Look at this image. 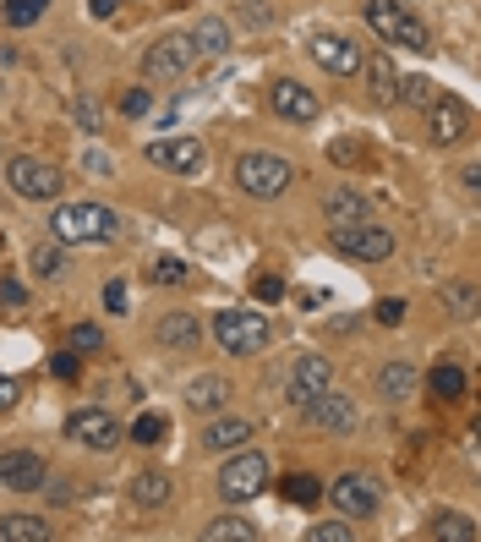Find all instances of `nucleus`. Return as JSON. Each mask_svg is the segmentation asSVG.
<instances>
[{
    "mask_svg": "<svg viewBox=\"0 0 481 542\" xmlns=\"http://www.w3.org/2000/svg\"><path fill=\"white\" fill-rule=\"evenodd\" d=\"M367 22H372V33H378V39H389V44H405V50H416V55L432 50L427 22L410 17L400 0H372V6H367Z\"/></svg>",
    "mask_w": 481,
    "mask_h": 542,
    "instance_id": "1",
    "label": "nucleus"
},
{
    "mask_svg": "<svg viewBox=\"0 0 481 542\" xmlns=\"http://www.w3.org/2000/svg\"><path fill=\"white\" fill-rule=\"evenodd\" d=\"M290 159L285 154H241L236 159V187L246 198H279V192L290 187Z\"/></svg>",
    "mask_w": 481,
    "mask_h": 542,
    "instance_id": "2",
    "label": "nucleus"
},
{
    "mask_svg": "<svg viewBox=\"0 0 481 542\" xmlns=\"http://www.w3.org/2000/svg\"><path fill=\"white\" fill-rule=\"evenodd\" d=\"M55 236L61 241H104L115 236V214L104 209V203H66V209H55Z\"/></svg>",
    "mask_w": 481,
    "mask_h": 542,
    "instance_id": "3",
    "label": "nucleus"
},
{
    "mask_svg": "<svg viewBox=\"0 0 481 542\" xmlns=\"http://www.w3.org/2000/svg\"><path fill=\"white\" fill-rule=\"evenodd\" d=\"M214 340L225 345L230 356H257V351L268 345V318L230 307V313H219V318H214Z\"/></svg>",
    "mask_w": 481,
    "mask_h": 542,
    "instance_id": "4",
    "label": "nucleus"
},
{
    "mask_svg": "<svg viewBox=\"0 0 481 542\" xmlns=\"http://www.w3.org/2000/svg\"><path fill=\"white\" fill-rule=\"evenodd\" d=\"M334 252H345L356 263H383V258H394V236L356 219V225H334Z\"/></svg>",
    "mask_w": 481,
    "mask_h": 542,
    "instance_id": "5",
    "label": "nucleus"
},
{
    "mask_svg": "<svg viewBox=\"0 0 481 542\" xmlns=\"http://www.w3.org/2000/svg\"><path fill=\"white\" fill-rule=\"evenodd\" d=\"M268 488V455H236L225 460V477H219V493L225 504H246Z\"/></svg>",
    "mask_w": 481,
    "mask_h": 542,
    "instance_id": "6",
    "label": "nucleus"
},
{
    "mask_svg": "<svg viewBox=\"0 0 481 542\" xmlns=\"http://www.w3.org/2000/svg\"><path fill=\"white\" fill-rule=\"evenodd\" d=\"M192 61H197V44H192V33H170V39H159L154 50L143 55V72L154 77V83H170V77H181Z\"/></svg>",
    "mask_w": 481,
    "mask_h": 542,
    "instance_id": "7",
    "label": "nucleus"
},
{
    "mask_svg": "<svg viewBox=\"0 0 481 542\" xmlns=\"http://www.w3.org/2000/svg\"><path fill=\"white\" fill-rule=\"evenodd\" d=\"M328 499H334V510L345 515V521H372V515H378V482L350 471V477H339L334 488H328Z\"/></svg>",
    "mask_w": 481,
    "mask_h": 542,
    "instance_id": "8",
    "label": "nucleus"
},
{
    "mask_svg": "<svg viewBox=\"0 0 481 542\" xmlns=\"http://www.w3.org/2000/svg\"><path fill=\"white\" fill-rule=\"evenodd\" d=\"M143 159L159 170H175V176H197L203 170V143L197 137H159V143L143 148Z\"/></svg>",
    "mask_w": 481,
    "mask_h": 542,
    "instance_id": "9",
    "label": "nucleus"
},
{
    "mask_svg": "<svg viewBox=\"0 0 481 542\" xmlns=\"http://www.w3.org/2000/svg\"><path fill=\"white\" fill-rule=\"evenodd\" d=\"M6 181L22 192V198H39V203L61 198V176H55L44 159H11V165H6Z\"/></svg>",
    "mask_w": 481,
    "mask_h": 542,
    "instance_id": "10",
    "label": "nucleus"
},
{
    "mask_svg": "<svg viewBox=\"0 0 481 542\" xmlns=\"http://www.w3.org/2000/svg\"><path fill=\"white\" fill-rule=\"evenodd\" d=\"M66 438H72V444H88V449H115L121 444V428H115V417L110 411H72V417H66Z\"/></svg>",
    "mask_w": 481,
    "mask_h": 542,
    "instance_id": "11",
    "label": "nucleus"
},
{
    "mask_svg": "<svg viewBox=\"0 0 481 542\" xmlns=\"http://www.w3.org/2000/svg\"><path fill=\"white\" fill-rule=\"evenodd\" d=\"M44 460L33 455V449H6L0 455V488H11V493H39L44 488Z\"/></svg>",
    "mask_w": 481,
    "mask_h": 542,
    "instance_id": "12",
    "label": "nucleus"
},
{
    "mask_svg": "<svg viewBox=\"0 0 481 542\" xmlns=\"http://www.w3.org/2000/svg\"><path fill=\"white\" fill-rule=\"evenodd\" d=\"M301 411H307V422H312V428H323V433H350V428H356V406H350L345 395H334V389L301 400Z\"/></svg>",
    "mask_w": 481,
    "mask_h": 542,
    "instance_id": "13",
    "label": "nucleus"
},
{
    "mask_svg": "<svg viewBox=\"0 0 481 542\" xmlns=\"http://www.w3.org/2000/svg\"><path fill=\"white\" fill-rule=\"evenodd\" d=\"M312 61L328 66V72H339V77H356L361 66H367V55L356 50V39H339V33H318V39H312Z\"/></svg>",
    "mask_w": 481,
    "mask_h": 542,
    "instance_id": "14",
    "label": "nucleus"
},
{
    "mask_svg": "<svg viewBox=\"0 0 481 542\" xmlns=\"http://www.w3.org/2000/svg\"><path fill=\"white\" fill-rule=\"evenodd\" d=\"M268 105H274V115H285V121H318V94L290 83V77H279V83L268 88Z\"/></svg>",
    "mask_w": 481,
    "mask_h": 542,
    "instance_id": "15",
    "label": "nucleus"
},
{
    "mask_svg": "<svg viewBox=\"0 0 481 542\" xmlns=\"http://www.w3.org/2000/svg\"><path fill=\"white\" fill-rule=\"evenodd\" d=\"M334 384V367H328V356H296V367H290V400H312V395H323V389Z\"/></svg>",
    "mask_w": 481,
    "mask_h": 542,
    "instance_id": "16",
    "label": "nucleus"
},
{
    "mask_svg": "<svg viewBox=\"0 0 481 542\" xmlns=\"http://www.w3.org/2000/svg\"><path fill=\"white\" fill-rule=\"evenodd\" d=\"M465 126H471V110H465L454 94L432 99V143H460Z\"/></svg>",
    "mask_w": 481,
    "mask_h": 542,
    "instance_id": "17",
    "label": "nucleus"
},
{
    "mask_svg": "<svg viewBox=\"0 0 481 542\" xmlns=\"http://www.w3.org/2000/svg\"><path fill=\"white\" fill-rule=\"evenodd\" d=\"M154 334H159L164 351H197V345H203V324H197L192 313H164Z\"/></svg>",
    "mask_w": 481,
    "mask_h": 542,
    "instance_id": "18",
    "label": "nucleus"
},
{
    "mask_svg": "<svg viewBox=\"0 0 481 542\" xmlns=\"http://www.w3.org/2000/svg\"><path fill=\"white\" fill-rule=\"evenodd\" d=\"M230 400V378L225 373H197L192 384H186V406L192 411H219Z\"/></svg>",
    "mask_w": 481,
    "mask_h": 542,
    "instance_id": "19",
    "label": "nucleus"
},
{
    "mask_svg": "<svg viewBox=\"0 0 481 542\" xmlns=\"http://www.w3.org/2000/svg\"><path fill=\"white\" fill-rule=\"evenodd\" d=\"M252 433H257V428H252V422H246V417H219L214 428L203 433V444L225 455V449H241V444H246V438H252Z\"/></svg>",
    "mask_w": 481,
    "mask_h": 542,
    "instance_id": "20",
    "label": "nucleus"
},
{
    "mask_svg": "<svg viewBox=\"0 0 481 542\" xmlns=\"http://www.w3.org/2000/svg\"><path fill=\"white\" fill-rule=\"evenodd\" d=\"M164 499H170V477H164V471H137L132 477V504L137 510H159Z\"/></svg>",
    "mask_w": 481,
    "mask_h": 542,
    "instance_id": "21",
    "label": "nucleus"
},
{
    "mask_svg": "<svg viewBox=\"0 0 481 542\" xmlns=\"http://www.w3.org/2000/svg\"><path fill=\"white\" fill-rule=\"evenodd\" d=\"M323 209H328V219H334V225H356V219L367 214V203H361L356 187H334V192L323 198Z\"/></svg>",
    "mask_w": 481,
    "mask_h": 542,
    "instance_id": "22",
    "label": "nucleus"
},
{
    "mask_svg": "<svg viewBox=\"0 0 481 542\" xmlns=\"http://www.w3.org/2000/svg\"><path fill=\"white\" fill-rule=\"evenodd\" d=\"M427 389H432L438 400H460V395H465V367H460V362H438V367L427 373Z\"/></svg>",
    "mask_w": 481,
    "mask_h": 542,
    "instance_id": "23",
    "label": "nucleus"
},
{
    "mask_svg": "<svg viewBox=\"0 0 481 542\" xmlns=\"http://www.w3.org/2000/svg\"><path fill=\"white\" fill-rule=\"evenodd\" d=\"M0 537L6 542H50V521H39V515H6Z\"/></svg>",
    "mask_w": 481,
    "mask_h": 542,
    "instance_id": "24",
    "label": "nucleus"
},
{
    "mask_svg": "<svg viewBox=\"0 0 481 542\" xmlns=\"http://www.w3.org/2000/svg\"><path fill=\"white\" fill-rule=\"evenodd\" d=\"M378 389H383L389 400H405L410 389H416V367H410V362H389V367L378 373Z\"/></svg>",
    "mask_w": 481,
    "mask_h": 542,
    "instance_id": "25",
    "label": "nucleus"
},
{
    "mask_svg": "<svg viewBox=\"0 0 481 542\" xmlns=\"http://www.w3.org/2000/svg\"><path fill=\"white\" fill-rule=\"evenodd\" d=\"M192 44H197L203 55H225V50H230V28H225L219 17H208V22H197Z\"/></svg>",
    "mask_w": 481,
    "mask_h": 542,
    "instance_id": "26",
    "label": "nucleus"
},
{
    "mask_svg": "<svg viewBox=\"0 0 481 542\" xmlns=\"http://www.w3.org/2000/svg\"><path fill=\"white\" fill-rule=\"evenodd\" d=\"M432 537H443V542H476V526H471V515H438V521H432Z\"/></svg>",
    "mask_w": 481,
    "mask_h": 542,
    "instance_id": "27",
    "label": "nucleus"
},
{
    "mask_svg": "<svg viewBox=\"0 0 481 542\" xmlns=\"http://www.w3.org/2000/svg\"><path fill=\"white\" fill-rule=\"evenodd\" d=\"M33 274H39V280H61V274H66V252L50 247V241L33 247Z\"/></svg>",
    "mask_w": 481,
    "mask_h": 542,
    "instance_id": "28",
    "label": "nucleus"
},
{
    "mask_svg": "<svg viewBox=\"0 0 481 542\" xmlns=\"http://www.w3.org/2000/svg\"><path fill=\"white\" fill-rule=\"evenodd\" d=\"M203 537H208V542H225V537H230V542H252V537H257V526H246V521H236V515H219V521L208 526Z\"/></svg>",
    "mask_w": 481,
    "mask_h": 542,
    "instance_id": "29",
    "label": "nucleus"
},
{
    "mask_svg": "<svg viewBox=\"0 0 481 542\" xmlns=\"http://www.w3.org/2000/svg\"><path fill=\"white\" fill-rule=\"evenodd\" d=\"M164 433H170V422H164L159 411H143V417L132 422V438H137V444H159Z\"/></svg>",
    "mask_w": 481,
    "mask_h": 542,
    "instance_id": "30",
    "label": "nucleus"
},
{
    "mask_svg": "<svg viewBox=\"0 0 481 542\" xmlns=\"http://www.w3.org/2000/svg\"><path fill=\"white\" fill-rule=\"evenodd\" d=\"M394 99H405V105H432V83L427 77H400V88H394Z\"/></svg>",
    "mask_w": 481,
    "mask_h": 542,
    "instance_id": "31",
    "label": "nucleus"
},
{
    "mask_svg": "<svg viewBox=\"0 0 481 542\" xmlns=\"http://www.w3.org/2000/svg\"><path fill=\"white\" fill-rule=\"evenodd\" d=\"M148 280H154V285H181L186 263L181 258H154V263H148Z\"/></svg>",
    "mask_w": 481,
    "mask_h": 542,
    "instance_id": "32",
    "label": "nucleus"
},
{
    "mask_svg": "<svg viewBox=\"0 0 481 542\" xmlns=\"http://www.w3.org/2000/svg\"><path fill=\"white\" fill-rule=\"evenodd\" d=\"M44 17V0H6V22L11 28H28V22Z\"/></svg>",
    "mask_w": 481,
    "mask_h": 542,
    "instance_id": "33",
    "label": "nucleus"
},
{
    "mask_svg": "<svg viewBox=\"0 0 481 542\" xmlns=\"http://www.w3.org/2000/svg\"><path fill=\"white\" fill-rule=\"evenodd\" d=\"M285 499H290V504H318L323 488H318L312 477H290V482H285Z\"/></svg>",
    "mask_w": 481,
    "mask_h": 542,
    "instance_id": "34",
    "label": "nucleus"
},
{
    "mask_svg": "<svg viewBox=\"0 0 481 542\" xmlns=\"http://www.w3.org/2000/svg\"><path fill=\"white\" fill-rule=\"evenodd\" d=\"M66 345H72L77 356H93V351L104 345V329H93V324H77V329H72V340H66Z\"/></svg>",
    "mask_w": 481,
    "mask_h": 542,
    "instance_id": "35",
    "label": "nucleus"
},
{
    "mask_svg": "<svg viewBox=\"0 0 481 542\" xmlns=\"http://www.w3.org/2000/svg\"><path fill=\"white\" fill-rule=\"evenodd\" d=\"M252 296H257V302H279V296H285V280H279V274H257Z\"/></svg>",
    "mask_w": 481,
    "mask_h": 542,
    "instance_id": "36",
    "label": "nucleus"
},
{
    "mask_svg": "<svg viewBox=\"0 0 481 542\" xmlns=\"http://www.w3.org/2000/svg\"><path fill=\"white\" fill-rule=\"evenodd\" d=\"M394 88H400V83H394L389 61H372V94H378V99H394Z\"/></svg>",
    "mask_w": 481,
    "mask_h": 542,
    "instance_id": "37",
    "label": "nucleus"
},
{
    "mask_svg": "<svg viewBox=\"0 0 481 542\" xmlns=\"http://www.w3.org/2000/svg\"><path fill=\"white\" fill-rule=\"evenodd\" d=\"M312 542H350V526L345 521H318L312 526Z\"/></svg>",
    "mask_w": 481,
    "mask_h": 542,
    "instance_id": "38",
    "label": "nucleus"
},
{
    "mask_svg": "<svg viewBox=\"0 0 481 542\" xmlns=\"http://www.w3.org/2000/svg\"><path fill=\"white\" fill-rule=\"evenodd\" d=\"M449 302H454V313H460V318H471V313H476V291H471V285H454Z\"/></svg>",
    "mask_w": 481,
    "mask_h": 542,
    "instance_id": "39",
    "label": "nucleus"
},
{
    "mask_svg": "<svg viewBox=\"0 0 481 542\" xmlns=\"http://www.w3.org/2000/svg\"><path fill=\"white\" fill-rule=\"evenodd\" d=\"M400 318H405V302H400V296H389V302H378V324H383V329H394V324H400Z\"/></svg>",
    "mask_w": 481,
    "mask_h": 542,
    "instance_id": "40",
    "label": "nucleus"
},
{
    "mask_svg": "<svg viewBox=\"0 0 481 542\" xmlns=\"http://www.w3.org/2000/svg\"><path fill=\"white\" fill-rule=\"evenodd\" d=\"M50 373L55 378H77V351H55L50 356Z\"/></svg>",
    "mask_w": 481,
    "mask_h": 542,
    "instance_id": "41",
    "label": "nucleus"
},
{
    "mask_svg": "<svg viewBox=\"0 0 481 542\" xmlns=\"http://www.w3.org/2000/svg\"><path fill=\"white\" fill-rule=\"evenodd\" d=\"M148 105H154V99H148V88H132V94L121 99V110H126V115H148Z\"/></svg>",
    "mask_w": 481,
    "mask_h": 542,
    "instance_id": "42",
    "label": "nucleus"
},
{
    "mask_svg": "<svg viewBox=\"0 0 481 542\" xmlns=\"http://www.w3.org/2000/svg\"><path fill=\"white\" fill-rule=\"evenodd\" d=\"M104 307H110V313H126V285L121 280L104 285Z\"/></svg>",
    "mask_w": 481,
    "mask_h": 542,
    "instance_id": "43",
    "label": "nucleus"
},
{
    "mask_svg": "<svg viewBox=\"0 0 481 542\" xmlns=\"http://www.w3.org/2000/svg\"><path fill=\"white\" fill-rule=\"evenodd\" d=\"M0 302H6V307H28V291H22L17 280H0Z\"/></svg>",
    "mask_w": 481,
    "mask_h": 542,
    "instance_id": "44",
    "label": "nucleus"
},
{
    "mask_svg": "<svg viewBox=\"0 0 481 542\" xmlns=\"http://www.w3.org/2000/svg\"><path fill=\"white\" fill-rule=\"evenodd\" d=\"M82 165H88V176H110V154H88Z\"/></svg>",
    "mask_w": 481,
    "mask_h": 542,
    "instance_id": "45",
    "label": "nucleus"
},
{
    "mask_svg": "<svg viewBox=\"0 0 481 542\" xmlns=\"http://www.w3.org/2000/svg\"><path fill=\"white\" fill-rule=\"evenodd\" d=\"M11 400H17V378H6V373H0V411H6Z\"/></svg>",
    "mask_w": 481,
    "mask_h": 542,
    "instance_id": "46",
    "label": "nucleus"
},
{
    "mask_svg": "<svg viewBox=\"0 0 481 542\" xmlns=\"http://www.w3.org/2000/svg\"><path fill=\"white\" fill-rule=\"evenodd\" d=\"M77 121L88 126V132H99V110H93V105H77Z\"/></svg>",
    "mask_w": 481,
    "mask_h": 542,
    "instance_id": "47",
    "label": "nucleus"
},
{
    "mask_svg": "<svg viewBox=\"0 0 481 542\" xmlns=\"http://www.w3.org/2000/svg\"><path fill=\"white\" fill-rule=\"evenodd\" d=\"M88 11H93V17H110V11H115V0H88Z\"/></svg>",
    "mask_w": 481,
    "mask_h": 542,
    "instance_id": "48",
    "label": "nucleus"
}]
</instances>
